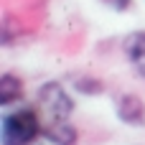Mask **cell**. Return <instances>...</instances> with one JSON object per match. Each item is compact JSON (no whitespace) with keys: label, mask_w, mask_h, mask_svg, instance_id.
<instances>
[{"label":"cell","mask_w":145,"mask_h":145,"mask_svg":"<svg viewBox=\"0 0 145 145\" xmlns=\"http://www.w3.org/2000/svg\"><path fill=\"white\" fill-rule=\"evenodd\" d=\"M102 3H107V5H110L112 10H120V13L130 8V0H102Z\"/></svg>","instance_id":"cell-8"},{"label":"cell","mask_w":145,"mask_h":145,"mask_svg":"<svg viewBox=\"0 0 145 145\" xmlns=\"http://www.w3.org/2000/svg\"><path fill=\"white\" fill-rule=\"evenodd\" d=\"M115 112H117V120L125 125H133V127L145 125V102L133 92H122L115 99Z\"/></svg>","instance_id":"cell-3"},{"label":"cell","mask_w":145,"mask_h":145,"mask_svg":"<svg viewBox=\"0 0 145 145\" xmlns=\"http://www.w3.org/2000/svg\"><path fill=\"white\" fill-rule=\"evenodd\" d=\"M20 97H23V82H20V76H15L13 71L3 74L0 76V105L3 107H10Z\"/></svg>","instance_id":"cell-6"},{"label":"cell","mask_w":145,"mask_h":145,"mask_svg":"<svg viewBox=\"0 0 145 145\" xmlns=\"http://www.w3.org/2000/svg\"><path fill=\"white\" fill-rule=\"evenodd\" d=\"M41 120L33 110H15L3 115L0 122V143L3 145H31L41 135Z\"/></svg>","instance_id":"cell-1"},{"label":"cell","mask_w":145,"mask_h":145,"mask_svg":"<svg viewBox=\"0 0 145 145\" xmlns=\"http://www.w3.org/2000/svg\"><path fill=\"white\" fill-rule=\"evenodd\" d=\"M41 135L54 145H76L79 143V135H76V127L69 125L66 120H54L51 125H43Z\"/></svg>","instance_id":"cell-5"},{"label":"cell","mask_w":145,"mask_h":145,"mask_svg":"<svg viewBox=\"0 0 145 145\" xmlns=\"http://www.w3.org/2000/svg\"><path fill=\"white\" fill-rule=\"evenodd\" d=\"M38 102L41 107L54 117V120H69L74 112V99L66 94V89L59 82H46L38 89Z\"/></svg>","instance_id":"cell-2"},{"label":"cell","mask_w":145,"mask_h":145,"mask_svg":"<svg viewBox=\"0 0 145 145\" xmlns=\"http://www.w3.org/2000/svg\"><path fill=\"white\" fill-rule=\"evenodd\" d=\"M74 87H76L82 94H87V97H97V94H102V92H105V84H102L97 76H92V74L74 76Z\"/></svg>","instance_id":"cell-7"},{"label":"cell","mask_w":145,"mask_h":145,"mask_svg":"<svg viewBox=\"0 0 145 145\" xmlns=\"http://www.w3.org/2000/svg\"><path fill=\"white\" fill-rule=\"evenodd\" d=\"M122 51L130 61V66L145 79V31H133L122 41Z\"/></svg>","instance_id":"cell-4"}]
</instances>
